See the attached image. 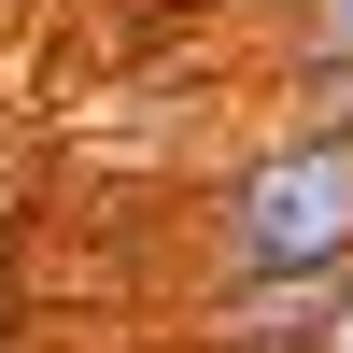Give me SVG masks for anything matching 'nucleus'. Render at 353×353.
I'll return each mask as SVG.
<instances>
[{"mask_svg":"<svg viewBox=\"0 0 353 353\" xmlns=\"http://www.w3.org/2000/svg\"><path fill=\"white\" fill-rule=\"evenodd\" d=\"M269 57H283V85L353 71V0H297V14H269Z\"/></svg>","mask_w":353,"mask_h":353,"instance_id":"obj_2","label":"nucleus"},{"mask_svg":"<svg viewBox=\"0 0 353 353\" xmlns=\"http://www.w3.org/2000/svg\"><path fill=\"white\" fill-rule=\"evenodd\" d=\"M269 269H353V156L339 141L269 128L212 184V283H269Z\"/></svg>","mask_w":353,"mask_h":353,"instance_id":"obj_1","label":"nucleus"},{"mask_svg":"<svg viewBox=\"0 0 353 353\" xmlns=\"http://www.w3.org/2000/svg\"><path fill=\"white\" fill-rule=\"evenodd\" d=\"M283 128H297V141H339V156H353V71H311V85H283Z\"/></svg>","mask_w":353,"mask_h":353,"instance_id":"obj_3","label":"nucleus"},{"mask_svg":"<svg viewBox=\"0 0 353 353\" xmlns=\"http://www.w3.org/2000/svg\"><path fill=\"white\" fill-rule=\"evenodd\" d=\"M212 14H297V0H212Z\"/></svg>","mask_w":353,"mask_h":353,"instance_id":"obj_5","label":"nucleus"},{"mask_svg":"<svg viewBox=\"0 0 353 353\" xmlns=\"http://www.w3.org/2000/svg\"><path fill=\"white\" fill-rule=\"evenodd\" d=\"M311 353H353V269H339V311H325V339H311Z\"/></svg>","mask_w":353,"mask_h":353,"instance_id":"obj_4","label":"nucleus"}]
</instances>
